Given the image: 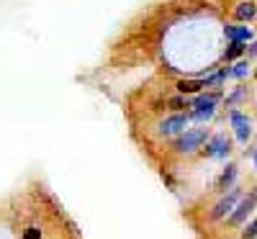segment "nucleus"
I'll use <instances>...</instances> for the list:
<instances>
[{"label": "nucleus", "instance_id": "6ab92c4d", "mask_svg": "<svg viewBox=\"0 0 257 239\" xmlns=\"http://www.w3.org/2000/svg\"><path fill=\"white\" fill-rule=\"evenodd\" d=\"M249 157H252V162H254V170H257V142H254V147L249 149Z\"/></svg>", "mask_w": 257, "mask_h": 239}, {"label": "nucleus", "instance_id": "aec40b11", "mask_svg": "<svg viewBox=\"0 0 257 239\" xmlns=\"http://www.w3.org/2000/svg\"><path fill=\"white\" fill-rule=\"evenodd\" d=\"M254 3H257V0H254Z\"/></svg>", "mask_w": 257, "mask_h": 239}, {"label": "nucleus", "instance_id": "ddd939ff", "mask_svg": "<svg viewBox=\"0 0 257 239\" xmlns=\"http://www.w3.org/2000/svg\"><path fill=\"white\" fill-rule=\"evenodd\" d=\"M247 95H249V88H247L244 82H239V85H237V88H234L229 95H224V98H221V103H224V108L234 111V108H237L242 100H247Z\"/></svg>", "mask_w": 257, "mask_h": 239}, {"label": "nucleus", "instance_id": "f3484780", "mask_svg": "<svg viewBox=\"0 0 257 239\" xmlns=\"http://www.w3.org/2000/svg\"><path fill=\"white\" fill-rule=\"evenodd\" d=\"M24 239H41V229H36V226L26 229V231H24Z\"/></svg>", "mask_w": 257, "mask_h": 239}, {"label": "nucleus", "instance_id": "f03ea898", "mask_svg": "<svg viewBox=\"0 0 257 239\" xmlns=\"http://www.w3.org/2000/svg\"><path fill=\"white\" fill-rule=\"evenodd\" d=\"M208 137H211V134H208V129H206V126L185 129V132L175 139L173 149H175V152H180V155H193V152H198V149L206 144V139H208Z\"/></svg>", "mask_w": 257, "mask_h": 239}, {"label": "nucleus", "instance_id": "4468645a", "mask_svg": "<svg viewBox=\"0 0 257 239\" xmlns=\"http://www.w3.org/2000/svg\"><path fill=\"white\" fill-rule=\"evenodd\" d=\"M247 54V47H242V44H229L226 49H224V59L226 62H237V59H242Z\"/></svg>", "mask_w": 257, "mask_h": 239}, {"label": "nucleus", "instance_id": "a211bd4d", "mask_svg": "<svg viewBox=\"0 0 257 239\" xmlns=\"http://www.w3.org/2000/svg\"><path fill=\"white\" fill-rule=\"evenodd\" d=\"M249 49H247V59H252V57H257V39L252 41V44H247Z\"/></svg>", "mask_w": 257, "mask_h": 239}, {"label": "nucleus", "instance_id": "dca6fc26", "mask_svg": "<svg viewBox=\"0 0 257 239\" xmlns=\"http://www.w3.org/2000/svg\"><path fill=\"white\" fill-rule=\"evenodd\" d=\"M242 239H257V216H254L252 221L244 224V229H242Z\"/></svg>", "mask_w": 257, "mask_h": 239}, {"label": "nucleus", "instance_id": "9d476101", "mask_svg": "<svg viewBox=\"0 0 257 239\" xmlns=\"http://www.w3.org/2000/svg\"><path fill=\"white\" fill-rule=\"evenodd\" d=\"M237 175H239L237 165H234V162H229V165H226V167L221 170V175H219V183H216L219 193H226V190H231V188H234V183H237Z\"/></svg>", "mask_w": 257, "mask_h": 239}, {"label": "nucleus", "instance_id": "423d86ee", "mask_svg": "<svg viewBox=\"0 0 257 239\" xmlns=\"http://www.w3.org/2000/svg\"><path fill=\"white\" fill-rule=\"evenodd\" d=\"M257 208V190H249L247 195H242V201L234 206V211L229 213V226H242L247 224V219Z\"/></svg>", "mask_w": 257, "mask_h": 239}, {"label": "nucleus", "instance_id": "7ed1b4c3", "mask_svg": "<svg viewBox=\"0 0 257 239\" xmlns=\"http://www.w3.org/2000/svg\"><path fill=\"white\" fill-rule=\"evenodd\" d=\"M229 126H231V134L237 139V144L247 147L252 142V118L244 111H239V108L229 111Z\"/></svg>", "mask_w": 257, "mask_h": 239}, {"label": "nucleus", "instance_id": "f257e3e1", "mask_svg": "<svg viewBox=\"0 0 257 239\" xmlns=\"http://www.w3.org/2000/svg\"><path fill=\"white\" fill-rule=\"evenodd\" d=\"M221 98H224L221 93H211V90H203L198 95H193L190 98V111H188L190 121H196V124L211 121L213 116H216V108H219Z\"/></svg>", "mask_w": 257, "mask_h": 239}, {"label": "nucleus", "instance_id": "20e7f679", "mask_svg": "<svg viewBox=\"0 0 257 239\" xmlns=\"http://www.w3.org/2000/svg\"><path fill=\"white\" fill-rule=\"evenodd\" d=\"M229 152H231V142L224 132H216V134H211L206 139V144L201 147V155L206 160H226L229 157Z\"/></svg>", "mask_w": 257, "mask_h": 239}, {"label": "nucleus", "instance_id": "9b49d317", "mask_svg": "<svg viewBox=\"0 0 257 239\" xmlns=\"http://www.w3.org/2000/svg\"><path fill=\"white\" fill-rule=\"evenodd\" d=\"M178 95H198V93H203V80L201 77H183V80H178Z\"/></svg>", "mask_w": 257, "mask_h": 239}, {"label": "nucleus", "instance_id": "0eeeda50", "mask_svg": "<svg viewBox=\"0 0 257 239\" xmlns=\"http://www.w3.org/2000/svg\"><path fill=\"white\" fill-rule=\"evenodd\" d=\"M188 124H190L188 111L185 113H170L167 118L160 121V134H165V137H180L188 129Z\"/></svg>", "mask_w": 257, "mask_h": 239}, {"label": "nucleus", "instance_id": "2eb2a0df", "mask_svg": "<svg viewBox=\"0 0 257 239\" xmlns=\"http://www.w3.org/2000/svg\"><path fill=\"white\" fill-rule=\"evenodd\" d=\"M167 105H170V111H173V113H183V108H190V98L173 95V98H167Z\"/></svg>", "mask_w": 257, "mask_h": 239}, {"label": "nucleus", "instance_id": "6e6552de", "mask_svg": "<svg viewBox=\"0 0 257 239\" xmlns=\"http://www.w3.org/2000/svg\"><path fill=\"white\" fill-rule=\"evenodd\" d=\"M224 36H226L229 44H242V47L254 41V31L249 26H242V24L239 26H224Z\"/></svg>", "mask_w": 257, "mask_h": 239}, {"label": "nucleus", "instance_id": "1a4fd4ad", "mask_svg": "<svg viewBox=\"0 0 257 239\" xmlns=\"http://www.w3.org/2000/svg\"><path fill=\"white\" fill-rule=\"evenodd\" d=\"M254 16H257V3L254 0H239V3L231 8V18L237 21V24H249Z\"/></svg>", "mask_w": 257, "mask_h": 239}, {"label": "nucleus", "instance_id": "39448f33", "mask_svg": "<svg viewBox=\"0 0 257 239\" xmlns=\"http://www.w3.org/2000/svg\"><path fill=\"white\" fill-rule=\"evenodd\" d=\"M239 201H242V188H237V185H234L231 190L221 193V198L216 201V206L211 208L208 219H211V221H221L224 216H229V213L234 211V206H237Z\"/></svg>", "mask_w": 257, "mask_h": 239}, {"label": "nucleus", "instance_id": "f8f14e48", "mask_svg": "<svg viewBox=\"0 0 257 239\" xmlns=\"http://www.w3.org/2000/svg\"><path fill=\"white\" fill-rule=\"evenodd\" d=\"M249 75H252V59L242 57V59H237V62H231V67H229V77H231V80L244 82Z\"/></svg>", "mask_w": 257, "mask_h": 239}]
</instances>
